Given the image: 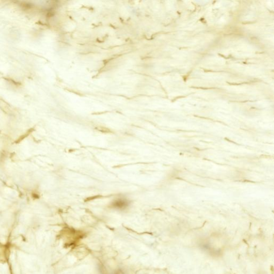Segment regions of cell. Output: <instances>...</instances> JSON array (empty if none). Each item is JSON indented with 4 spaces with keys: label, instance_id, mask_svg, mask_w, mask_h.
<instances>
[{
    "label": "cell",
    "instance_id": "cell-1",
    "mask_svg": "<svg viewBox=\"0 0 274 274\" xmlns=\"http://www.w3.org/2000/svg\"><path fill=\"white\" fill-rule=\"evenodd\" d=\"M128 204L129 203L127 202V200L121 199L118 200L114 202L113 204V206L115 207L118 208H123L127 207Z\"/></svg>",
    "mask_w": 274,
    "mask_h": 274
}]
</instances>
